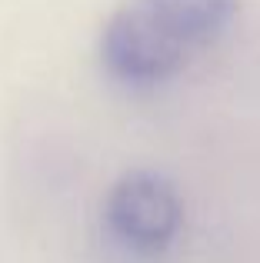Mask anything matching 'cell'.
I'll list each match as a JSON object with an SVG mask.
<instances>
[{
	"instance_id": "7a4b0ae2",
	"label": "cell",
	"mask_w": 260,
	"mask_h": 263,
	"mask_svg": "<svg viewBox=\"0 0 260 263\" xmlns=\"http://www.w3.org/2000/svg\"><path fill=\"white\" fill-rule=\"evenodd\" d=\"M104 220L127 253L160 257L183 227V200L163 174L134 170L110 186Z\"/></svg>"
},
{
	"instance_id": "6da1fadb",
	"label": "cell",
	"mask_w": 260,
	"mask_h": 263,
	"mask_svg": "<svg viewBox=\"0 0 260 263\" xmlns=\"http://www.w3.org/2000/svg\"><path fill=\"white\" fill-rule=\"evenodd\" d=\"M240 0H124L104 24L100 64L130 90L174 80L227 33Z\"/></svg>"
}]
</instances>
